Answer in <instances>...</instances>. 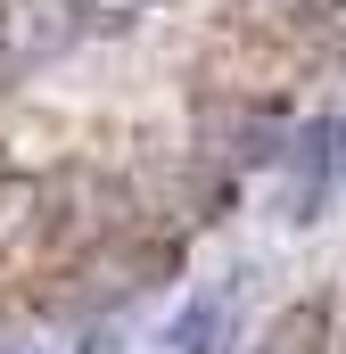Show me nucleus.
Instances as JSON below:
<instances>
[{
    "instance_id": "1",
    "label": "nucleus",
    "mask_w": 346,
    "mask_h": 354,
    "mask_svg": "<svg viewBox=\"0 0 346 354\" xmlns=\"http://www.w3.org/2000/svg\"><path fill=\"white\" fill-rule=\"evenodd\" d=\"M280 149H289V214L313 223L330 206V181L346 174V124L338 115H313L305 132H280Z\"/></svg>"
},
{
    "instance_id": "2",
    "label": "nucleus",
    "mask_w": 346,
    "mask_h": 354,
    "mask_svg": "<svg viewBox=\"0 0 346 354\" xmlns=\"http://www.w3.org/2000/svg\"><path fill=\"white\" fill-rule=\"evenodd\" d=\"M231 322H239V272L231 280H206L198 297H181L173 322L157 330V346L165 354H223L231 346Z\"/></svg>"
},
{
    "instance_id": "3",
    "label": "nucleus",
    "mask_w": 346,
    "mask_h": 354,
    "mask_svg": "<svg viewBox=\"0 0 346 354\" xmlns=\"http://www.w3.org/2000/svg\"><path fill=\"white\" fill-rule=\"evenodd\" d=\"M42 206H50V189L33 174H0V256H17L42 231Z\"/></svg>"
},
{
    "instance_id": "5",
    "label": "nucleus",
    "mask_w": 346,
    "mask_h": 354,
    "mask_svg": "<svg viewBox=\"0 0 346 354\" xmlns=\"http://www.w3.org/2000/svg\"><path fill=\"white\" fill-rule=\"evenodd\" d=\"M0 354H66L50 330H0Z\"/></svg>"
},
{
    "instance_id": "4",
    "label": "nucleus",
    "mask_w": 346,
    "mask_h": 354,
    "mask_svg": "<svg viewBox=\"0 0 346 354\" xmlns=\"http://www.w3.org/2000/svg\"><path fill=\"white\" fill-rule=\"evenodd\" d=\"M248 354H330V313H322V305H297V313H280Z\"/></svg>"
}]
</instances>
